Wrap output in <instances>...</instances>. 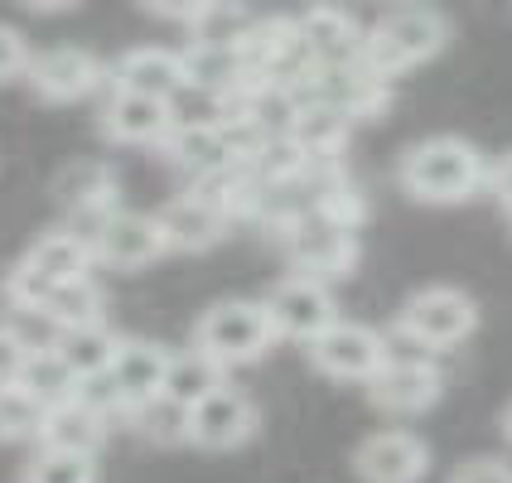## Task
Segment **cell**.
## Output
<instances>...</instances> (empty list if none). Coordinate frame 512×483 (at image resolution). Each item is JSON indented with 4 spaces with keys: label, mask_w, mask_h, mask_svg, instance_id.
<instances>
[{
    "label": "cell",
    "mask_w": 512,
    "mask_h": 483,
    "mask_svg": "<svg viewBox=\"0 0 512 483\" xmlns=\"http://www.w3.org/2000/svg\"><path fill=\"white\" fill-rule=\"evenodd\" d=\"M218 387H228V372L218 368L213 358H203L199 348H184V353H170V368H165V387L160 397H170L174 406L194 411L203 397H213Z\"/></svg>",
    "instance_id": "obj_24"
},
{
    "label": "cell",
    "mask_w": 512,
    "mask_h": 483,
    "mask_svg": "<svg viewBox=\"0 0 512 483\" xmlns=\"http://www.w3.org/2000/svg\"><path fill=\"white\" fill-rule=\"evenodd\" d=\"M363 387H368V401L382 416L406 421V416L430 411V406L440 401V387H445V382H440V368H377Z\"/></svg>",
    "instance_id": "obj_17"
},
{
    "label": "cell",
    "mask_w": 512,
    "mask_h": 483,
    "mask_svg": "<svg viewBox=\"0 0 512 483\" xmlns=\"http://www.w3.org/2000/svg\"><path fill=\"white\" fill-rule=\"evenodd\" d=\"M503 435L512 440V401H508V411H503Z\"/></svg>",
    "instance_id": "obj_36"
},
{
    "label": "cell",
    "mask_w": 512,
    "mask_h": 483,
    "mask_svg": "<svg viewBox=\"0 0 512 483\" xmlns=\"http://www.w3.org/2000/svg\"><path fill=\"white\" fill-rule=\"evenodd\" d=\"M348 131H353V121L324 102H295V112L285 121V136L300 145V155L310 165H334L348 145Z\"/></svg>",
    "instance_id": "obj_19"
},
{
    "label": "cell",
    "mask_w": 512,
    "mask_h": 483,
    "mask_svg": "<svg viewBox=\"0 0 512 483\" xmlns=\"http://www.w3.org/2000/svg\"><path fill=\"white\" fill-rule=\"evenodd\" d=\"M39 426H44V406L29 401L20 387H0V445L39 440Z\"/></svg>",
    "instance_id": "obj_30"
},
{
    "label": "cell",
    "mask_w": 512,
    "mask_h": 483,
    "mask_svg": "<svg viewBox=\"0 0 512 483\" xmlns=\"http://www.w3.org/2000/svg\"><path fill=\"white\" fill-rule=\"evenodd\" d=\"M271 343H276V334H271V319L261 310V300H218L194 324V348L203 358H213L223 372L266 358Z\"/></svg>",
    "instance_id": "obj_3"
},
{
    "label": "cell",
    "mask_w": 512,
    "mask_h": 483,
    "mask_svg": "<svg viewBox=\"0 0 512 483\" xmlns=\"http://www.w3.org/2000/svg\"><path fill=\"white\" fill-rule=\"evenodd\" d=\"M20 261H25L44 285H63V281H83V276H92V252H87L83 237L68 232V228L44 232Z\"/></svg>",
    "instance_id": "obj_22"
},
{
    "label": "cell",
    "mask_w": 512,
    "mask_h": 483,
    "mask_svg": "<svg viewBox=\"0 0 512 483\" xmlns=\"http://www.w3.org/2000/svg\"><path fill=\"white\" fill-rule=\"evenodd\" d=\"M295 34L314 68H343L363 54V29L339 5H310L305 15H295Z\"/></svg>",
    "instance_id": "obj_15"
},
{
    "label": "cell",
    "mask_w": 512,
    "mask_h": 483,
    "mask_svg": "<svg viewBox=\"0 0 512 483\" xmlns=\"http://www.w3.org/2000/svg\"><path fill=\"white\" fill-rule=\"evenodd\" d=\"M252 10L242 5H199L189 20V44H213V49H237L252 29Z\"/></svg>",
    "instance_id": "obj_28"
},
{
    "label": "cell",
    "mask_w": 512,
    "mask_h": 483,
    "mask_svg": "<svg viewBox=\"0 0 512 483\" xmlns=\"http://www.w3.org/2000/svg\"><path fill=\"white\" fill-rule=\"evenodd\" d=\"M430 469V450L411 430H372L353 450V474L363 483H421Z\"/></svg>",
    "instance_id": "obj_12"
},
{
    "label": "cell",
    "mask_w": 512,
    "mask_h": 483,
    "mask_svg": "<svg viewBox=\"0 0 512 483\" xmlns=\"http://www.w3.org/2000/svg\"><path fill=\"white\" fill-rule=\"evenodd\" d=\"M397 324L411 329L430 353H445V348H459L479 329V305L464 290H455V285H426V290L406 295Z\"/></svg>",
    "instance_id": "obj_4"
},
{
    "label": "cell",
    "mask_w": 512,
    "mask_h": 483,
    "mask_svg": "<svg viewBox=\"0 0 512 483\" xmlns=\"http://www.w3.org/2000/svg\"><path fill=\"white\" fill-rule=\"evenodd\" d=\"M39 310L49 314V324L63 334V329H78V324H102V319H107V314H102L107 310V295H102V285L92 281V276H83V281L54 285Z\"/></svg>",
    "instance_id": "obj_26"
},
{
    "label": "cell",
    "mask_w": 512,
    "mask_h": 483,
    "mask_svg": "<svg viewBox=\"0 0 512 483\" xmlns=\"http://www.w3.org/2000/svg\"><path fill=\"white\" fill-rule=\"evenodd\" d=\"M261 310L271 319V334H276V339H290V343H314L339 319L334 290L310 281V276H281V281L266 290Z\"/></svg>",
    "instance_id": "obj_6"
},
{
    "label": "cell",
    "mask_w": 512,
    "mask_h": 483,
    "mask_svg": "<svg viewBox=\"0 0 512 483\" xmlns=\"http://www.w3.org/2000/svg\"><path fill=\"white\" fill-rule=\"evenodd\" d=\"M20 483H97V459L87 455H63V450H34Z\"/></svg>",
    "instance_id": "obj_29"
},
{
    "label": "cell",
    "mask_w": 512,
    "mask_h": 483,
    "mask_svg": "<svg viewBox=\"0 0 512 483\" xmlns=\"http://www.w3.org/2000/svg\"><path fill=\"white\" fill-rule=\"evenodd\" d=\"M54 199L68 213V232H78L87 242L92 228L121 208V179L107 160H78L54 179Z\"/></svg>",
    "instance_id": "obj_7"
},
{
    "label": "cell",
    "mask_w": 512,
    "mask_h": 483,
    "mask_svg": "<svg viewBox=\"0 0 512 483\" xmlns=\"http://www.w3.org/2000/svg\"><path fill=\"white\" fill-rule=\"evenodd\" d=\"M445 44H450V25H445L440 10H430V5H401V10H387L372 29H363V54H358V63L368 73H377L382 83H392L397 73L435 58Z\"/></svg>",
    "instance_id": "obj_2"
},
{
    "label": "cell",
    "mask_w": 512,
    "mask_h": 483,
    "mask_svg": "<svg viewBox=\"0 0 512 483\" xmlns=\"http://www.w3.org/2000/svg\"><path fill=\"white\" fill-rule=\"evenodd\" d=\"M131 426L141 430L145 440H155V445H184V435H189V411L174 406L170 397H155L131 416Z\"/></svg>",
    "instance_id": "obj_31"
},
{
    "label": "cell",
    "mask_w": 512,
    "mask_h": 483,
    "mask_svg": "<svg viewBox=\"0 0 512 483\" xmlns=\"http://www.w3.org/2000/svg\"><path fill=\"white\" fill-rule=\"evenodd\" d=\"M450 483H512V464L498 455H474L464 464H455Z\"/></svg>",
    "instance_id": "obj_34"
},
{
    "label": "cell",
    "mask_w": 512,
    "mask_h": 483,
    "mask_svg": "<svg viewBox=\"0 0 512 483\" xmlns=\"http://www.w3.org/2000/svg\"><path fill=\"white\" fill-rule=\"evenodd\" d=\"M87 252L92 266H112V271H141L150 261L165 256V237L155 213H131V208H116L112 218H102L92 237H87Z\"/></svg>",
    "instance_id": "obj_9"
},
{
    "label": "cell",
    "mask_w": 512,
    "mask_h": 483,
    "mask_svg": "<svg viewBox=\"0 0 512 483\" xmlns=\"http://www.w3.org/2000/svg\"><path fill=\"white\" fill-rule=\"evenodd\" d=\"M107 421L97 416V411H87L83 401H63L54 411H44V426H39V450H63V455H87L97 459L102 450V440H107Z\"/></svg>",
    "instance_id": "obj_20"
},
{
    "label": "cell",
    "mask_w": 512,
    "mask_h": 483,
    "mask_svg": "<svg viewBox=\"0 0 512 483\" xmlns=\"http://www.w3.org/2000/svg\"><path fill=\"white\" fill-rule=\"evenodd\" d=\"M116 348H121V334H116L107 319H102V324H78V329H63V334L54 339V353L63 358V368L73 372L78 382H87V377H102V372L112 368Z\"/></svg>",
    "instance_id": "obj_23"
},
{
    "label": "cell",
    "mask_w": 512,
    "mask_h": 483,
    "mask_svg": "<svg viewBox=\"0 0 512 483\" xmlns=\"http://www.w3.org/2000/svg\"><path fill=\"white\" fill-rule=\"evenodd\" d=\"M112 92H131V97H155L170 102L174 92L184 87V68H179V49L165 44H136L107 68Z\"/></svg>",
    "instance_id": "obj_13"
},
{
    "label": "cell",
    "mask_w": 512,
    "mask_h": 483,
    "mask_svg": "<svg viewBox=\"0 0 512 483\" xmlns=\"http://www.w3.org/2000/svg\"><path fill=\"white\" fill-rule=\"evenodd\" d=\"M165 368H170V348H165V343L121 339L107 377H112V387H116V397H121V406H126V416H136L145 401L160 397V387H165Z\"/></svg>",
    "instance_id": "obj_14"
},
{
    "label": "cell",
    "mask_w": 512,
    "mask_h": 483,
    "mask_svg": "<svg viewBox=\"0 0 512 483\" xmlns=\"http://www.w3.org/2000/svg\"><path fill=\"white\" fill-rule=\"evenodd\" d=\"M377 343H382V368H435V353L401 324H387Z\"/></svg>",
    "instance_id": "obj_32"
},
{
    "label": "cell",
    "mask_w": 512,
    "mask_h": 483,
    "mask_svg": "<svg viewBox=\"0 0 512 483\" xmlns=\"http://www.w3.org/2000/svg\"><path fill=\"white\" fill-rule=\"evenodd\" d=\"M256 435V401L242 392V387H218L213 397H203L194 411H189V435H184V445H194V450H213V455H223V450H237V445H247Z\"/></svg>",
    "instance_id": "obj_10"
},
{
    "label": "cell",
    "mask_w": 512,
    "mask_h": 483,
    "mask_svg": "<svg viewBox=\"0 0 512 483\" xmlns=\"http://www.w3.org/2000/svg\"><path fill=\"white\" fill-rule=\"evenodd\" d=\"M25 83L39 102L68 107V102H83L87 92H97V87L107 83V63L92 54V49L58 44V49H44V54L29 58Z\"/></svg>",
    "instance_id": "obj_8"
},
{
    "label": "cell",
    "mask_w": 512,
    "mask_h": 483,
    "mask_svg": "<svg viewBox=\"0 0 512 483\" xmlns=\"http://www.w3.org/2000/svg\"><path fill=\"white\" fill-rule=\"evenodd\" d=\"M102 136L116 145H160L170 136V102L112 92L102 102Z\"/></svg>",
    "instance_id": "obj_18"
},
{
    "label": "cell",
    "mask_w": 512,
    "mask_h": 483,
    "mask_svg": "<svg viewBox=\"0 0 512 483\" xmlns=\"http://www.w3.org/2000/svg\"><path fill=\"white\" fill-rule=\"evenodd\" d=\"M314 372L334 377V382H368L372 372L382 368V343L377 329L353 324V319H334L314 343H305Z\"/></svg>",
    "instance_id": "obj_11"
},
{
    "label": "cell",
    "mask_w": 512,
    "mask_h": 483,
    "mask_svg": "<svg viewBox=\"0 0 512 483\" xmlns=\"http://www.w3.org/2000/svg\"><path fill=\"white\" fill-rule=\"evenodd\" d=\"M488 189H493V194H498V203L512 213V155H503V160L488 170Z\"/></svg>",
    "instance_id": "obj_35"
},
{
    "label": "cell",
    "mask_w": 512,
    "mask_h": 483,
    "mask_svg": "<svg viewBox=\"0 0 512 483\" xmlns=\"http://www.w3.org/2000/svg\"><path fill=\"white\" fill-rule=\"evenodd\" d=\"M397 179L416 203H464L488 184V160L474 141L430 136L401 155Z\"/></svg>",
    "instance_id": "obj_1"
},
{
    "label": "cell",
    "mask_w": 512,
    "mask_h": 483,
    "mask_svg": "<svg viewBox=\"0 0 512 483\" xmlns=\"http://www.w3.org/2000/svg\"><path fill=\"white\" fill-rule=\"evenodd\" d=\"M179 68H184V87H199V92H232L242 78V63L237 49H213V44H184L179 49Z\"/></svg>",
    "instance_id": "obj_27"
},
{
    "label": "cell",
    "mask_w": 512,
    "mask_h": 483,
    "mask_svg": "<svg viewBox=\"0 0 512 483\" xmlns=\"http://www.w3.org/2000/svg\"><path fill=\"white\" fill-rule=\"evenodd\" d=\"M29 39L20 34L15 25H0V87L15 83V78H25L29 73Z\"/></svg>",
    "instance_id": "obj_33"
},
{
    "label": "cell",
    "mask_w": 512,
    "mask_h": 483,
    "mask_svg": "<svg viewBox=\"0 0 512 483\" xmlns=\"http://www.w3.org/2000/svg\"><path fill=\"white\" fill-rule=\"evenodd\" d=\"M285 256H290V276H310L319 285L348 281L358 266V232H343L324 218H300L295 228L281 237Z\"/></svg>",
    "instance_id": "obj_5"
},
{
    "label": "cell",
    "mask_w": 512,
    "mask_h": 483,
    "mask_svg": "<svg viewBox=\"0 0 512 483\" xmlns=\"http://www.w3.org/2000/svg\"><path fill=\"white\" fill-rule=\"evenodd\" d=\"M155 223H160V237H165V252H208L228 237V218L213 203H203L199 194H189V189L174 194L155 213Z\"/></svg>",
    "instance_id": "obj_16"
},
{
    "label": "cell",
    "mask_w": 512,
    "mask_h": 483,
    "mask_svg": "<svg viewBox=\"0 0 512 483\" xmlns=\"http://www.w3.org/2000/svg\"><path fill=\"white\" fill-rule=\"evenodd\" d=\"M160 155H165L179 174H189V184H199V179H208L213 170H228L232 165L218 126H170V136L160 141Z\"/></svg>",
    "instance_id": "obj_21"
},
{
    "label": "cell",
    "mask_w": 512,
    "mask_h": 483,
    "mask_svg": "<svg viewBox=\"0 0 512 483\" xmlns=\"http://www.w3.org/2000/svg\"><path fill=\"white\" fill-rule=\"evenodd\" d=\"M10 387H20V392H25L29 401H39L44 411H54V406H63V401L78 397V377L63 368V358H58L54 348L29 353L25 368H20V377H15Z\"/></svg>",
    "instance_id": "obj_25"
}]
</instances>
